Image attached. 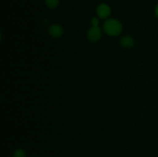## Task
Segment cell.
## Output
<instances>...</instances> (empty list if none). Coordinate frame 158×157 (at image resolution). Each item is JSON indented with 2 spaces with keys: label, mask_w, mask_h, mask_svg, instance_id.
Returning <instances> with one entry per match:
<instances>
[{
  "label": "cell",
  "mask_w": 158,
  "mask_h": 157,
  "mask_svg": "<svg viewBox=\"0 0 158 157\" xmlns=\"http://www.w3.org/2000/svg\"><path fill=\"white\" fill-rule=\"evenodd\" d=\"M97 14L98 17L102 19L107 18L111 14V9L107 4L102 3L97 8Z\"/></svg>",
  "instance_id": "cell-2"
},
{
  "label": "cell",
  "mask_w": 158,
  "mask_h": 157,
  "mask_svg": "<svg viewBox=\"0 0 158 157\" xmlns=\"http://www.w3.org/2000/svg\"><path fill=\"white\" fill-rule=\"evenodd\" d=\"M86 35L89 41L95 42L98 41L101 37V30L99 26H92L89 29Z\"/></svg>",
  "instance_id": "cell-3"
},
{
  "label": "cell",
  "mask_w": 158,
  "mask_h": 157,
  "mask_svg": "<svg viewBox=\"0 0 158 157\" xmlns=\"http://www.w3.org/2000/svg\"><path fill=\"white\" fill-rule=\"evenodd\" d=\"M123 26L119 20L116 18L107 19L103 24V30L107 35L110 36H117L122 32Z\"/></svg>",
  "instance_id": "cell-1"
},
{
  "label": "cell",
  "mask_w": 158,
  "mask_h": 157,
  "mask_svg": "<svg viewBox=\"0 0 158 157\" xmlns=\"http://www.w3.org/2000/svg\"><path fill=\"white\" fill-rule=\"evenodd\" d=\"M12 157H26V152L22 149H17L14 151Z\"/></svg>",
  "instance_id": "cell-7"
},
{
  "label": "cell",
  "mask_w": 158,
  "mask_h": 157,
  "mask_svg": "<svg viewBox=\"0 0 158 157\" xmlns=\"http://www.w3.org/2000/svg\"><path fill=\"white\" fill-rule=\"evenodd\" d=\"M60 0H46V5L49 9H56L59 6Z\"/></svg>",
  "instance_id": "cell-6"
},
{
  "label": "cell",
  "mask_w": 158,
  "mask_h": 157,
  "mask_svg": "<svg viewBox=\"0 0 158 157\" xmlns=\"http://www.w3.org/2000/svg\"><path fill=\"white\" fill-rule=\"evenodd\" d=\"M99 23H100V20L97 17H94V18L91 19V24H92V26H98Z\"/></svg>",
  "instance_id": "cell-8"
},
{
  "label": "cell",
  "mask_w": 158,
  "mask_h": 157,
  "mask_svg": "<svg viewBox=\"0 0 158 157\" xmlns=\"http://www.w3.org/2000/svg\"><path fill=\"white\" fill-rule=\"evenodd\" d=\"M120 44L122 47L126 48V49H130L133 47L134 45V40L130 35H124L120 39Z\"/></svg>",
  "instance_id": "cell-5"
},
{
  "label": "cell",
  "mask_w": 158,
  "mask_h": 157,
  "mask_svg": "<svg viewBox=\"0 0 158 157\" xmlns=\"http://www.w3.org/2000/svg\"><path fill=\"white\" fill-rule=\"evenodd\" d=\"M155 15H156V16L158 18V4L157 5V6H156V8H155Z\"/></svg>",
  "instance_id": "cell-9"
},
{
  "label": "cell",
  "mask_w": 158,
  "mask_h": 157,
  "mask_svg": "<svg viewBox=\"0 0 158 157\" xmlns=\"http://www.w3.org/2000/svg\"><path fill=\"white\" fill-rule=\"evenodd\" d=\"M48 33L52 38H60L63 34V28L59 24H52L48 28Z\"/></svg>",
  "instance_id": "cell-4"
}]
</instances>
